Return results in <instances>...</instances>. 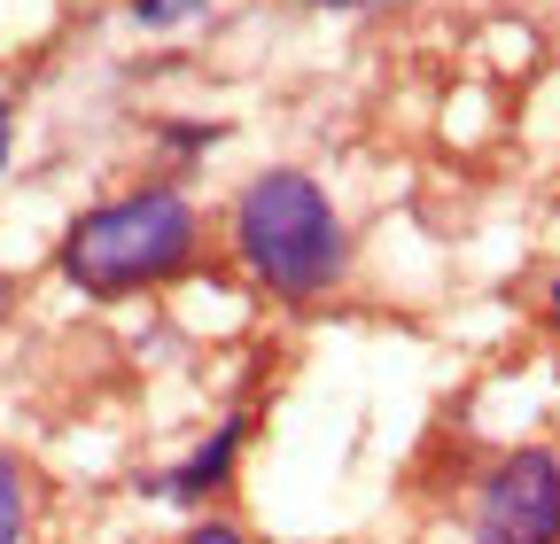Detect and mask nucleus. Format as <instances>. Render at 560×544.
Returning <instances> with one entry per match:
<instances>
[{
    "label": "nucleus",
    "instance_id": "obj_1",
    "mask_svg": "<svg viewBox=\"0 0 560 544\" xmlns=\"http://www.w3.org/2000/svg\"><path fill=\"white\" fill-rule=\"evenodd\" d=\"M226 257L272 311H319L350 288V218L312 164H257L226 202Z\"/></svg>",
    "mask_w": 560,
    "mask_h": 544
},
{
    "label": "nucleus",
    "instance_id": "obj_2",
    "mask_svg": "<svg viewBox=\"0 0 560 544\" xmlns=\"http://www.w3.org/2000/svg\"><path fill=\"white\" fill-rule=\"evenodd\" d=\"M210 257V218L187 179H132L55 234V281L86 304H140L179 288Z\"/></svg>",
    "mask_w": 560,
    "mask_h": 544
},
{
    "label": "nucleus",
    "instance_id": "obj_3",
    "mask_svg": "<svg viewBox=\"0 0 560 544\" xmlns=\"http://www.w3.org/2000/svg\"><path fill=\"white\" fill-rule=\"evenodd\" d=\"M467 544H560V444H506L467 483Z\"/></svg>",
    "mask_w": 560,
    "mask_h": 544
},
{
    "label": "nucleus",
    "instance_id": "obj_4",
    "mask_svg": "<svg viewBox=\"0 0 560 544\" xmlns=\"http://www.w3.org/2000/svg\"><path fill=\"white\" fill-rule=\"evenodd\" d=\"M249 436H257V413H226L219 428H202L172 466H156L149 483V498H164V506H179V513H202V506H219L226 490H234V474H242V459H249Z\"/></svg>",
    "mask_w": 560,
    "mask_h": 544
},
{
    "label": "nucleus",
    "instance_id": "obj_5",
    "mask_svg": "<svg viewBox=\"0 0 560 544\" xmlns=\"http://www.w3.org/2000/svg\"><path fill=\"white\" fill-rule=\"evenodd\" d=\"M39 536V474L16 444H0V544H32Z\"/></svg>",
    "mask_w": 560,
    "mask_h": 544
},
{
    "label": "nucleus",
    "instance_id": "obj_6",
    "mask_svg": "<svg viewBox=\"0 0 560 544\" xmlns=\"http://www.w3.org/2000/svg\"><path fill=\"white\" fill-rule=\"evenodd\" d=\"M226 141V125H210V117H164L156 125V149L172 156V164H195V156H210Z\"/></svg>",
    "mask_w": 560,
    "mask_h": 544
},
{
    "label": "nucleus",
    "instance_id": "obj_7",
    "mask_svg": "<svg viewBox=\"0 0 560 544\" xmlns=\"http://www.w3.org/2000/svg\"><path fill=\"white\" fill-rule=\"evenodd\" d=\"M219 0H125V16L140 24V32H187L195 16H210Z\"/></svg>",
    "mask_w": 560,
    "mask_h": 544
},
{
    "label": "nucleus",
    "instance_id": "obj_8",
    "mask_svg": "<svg viewBox=\"0 0 560 544\" xmlns=\"http://www.w3.org/2000/svg\"><path fill=\"white\" fill-rule=\"evenodd\" d=\"M179 544H257V536H249L234 513H195V521L179 529Z\"/></svg>",
    "mask_w": 560,
    "mask_h": 544
},
{
    "label": "nucleus",
    "instance_id": "obj_9",
    "mask_svg": "<svg viewBox=\"0 0 560 544\" xmlns=\"http://www.w3.org/2000/svg\"><path fill=\"white\" fill-rule=\"evenodd\" d=\"M296 9H312V16H389L405 0H296Z\"/></svg>",
    "mask_w": 560,
    "mask_h": 544
},
{
    "label": "nucleus",
    "instance_id": "obj_10",
    "mask_svg": "<svg viewBox=\"0 0 560 544\" xmlns=\"http://www.w3.org/2000/svg\"><path fill=\"white\" fill-rule=\"evenodd\" d=\"M9 156H16V102H0V172H9Z\"/></svg>",
    "mask_w": 560,
    "mask_h": 544
},
{
    "label": "nucleus",
    "instance_id": "obj_11",
    "mask_svg": "<svg viewBox=\"0 0 560 544\" xmlns=\"http://www.w3.org/2000/svg\"><path fill=\"white\" fill-rule=\"evenodd\" d=\"M537 311H545V327L560 334V272H552V281H545V304H537Z\"/></svg>",
    "mask_w": 560,
    "mask_h": 544
},
{
    "label": "nucleus",
    "instance_id": "obj_12",
    "mask_svg": "<svg viewBox=\"0 0 560 544\" xmlns=\"http://www.w3.org/2000/svg\"><path fill=\"white\" fill-rule=\"evenodd\" d=\"M9 311H16V281L0 272V327H9Z\"/></svg>",
    "mask_w": 560,
    "mask_h": 544
}]
</instances>
